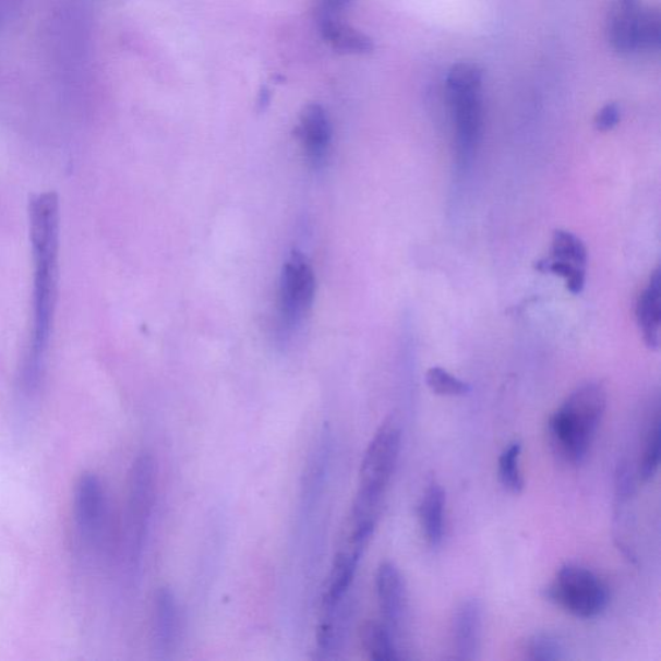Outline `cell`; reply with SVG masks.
Instances as JSON below:
<instances>
[{
    "label": "cell",
    "instance_id": "6da1fadb",
    "mask_svg": "<svg viewBox=\"0 0 661 661\" xmlns=\"http://www.w3.org/2000/svg\"><path fill=\"white\" fill-rule=\"evenodd\" d=\"M31 238L34 259L33 327L29 349L21 372V389L33 398L44 378L58 298L60 202L56 193H41L31 202Z\"/></svg>",
    "mask_w": 661,
    "mask_h": 661
},
{
    "label": "cell",
    "instance_id": "7a4b0ae2",
    "mask_svg": "<svg viewBox=\"0 0 661 661\" xmlns=\"http://www.w3.org/2000/svg\"><path fill=\"white\" fill-rule=\"evenodd\" d=\"M608 406L601 383L576 388L550 420V438L555 455L573 466L586 459Z\"/></svg>",
    "mask_w": 661,
    "mask_h": 661
},
{
    "label": "cell",
    "instance_id": "3957f363",
    "mask_svg": "<svg viewBox=\"0 0 661 661\" xmlns=\"http://www.w3.org/2000/svg\"><path fill=\"white\" fill-rule=\"evenodd\" d=\"M402 433L397 419L390 418L378 428L362 460L351 526L374 527L386 488L396 469Z\"/></svg>",
    "mask_w": 661,
    "mask_h": 661
},
{
    "label": "cell",
    "instance_id": "277c9868",
    "mask_svg": "<svg viewBox=\"0 0 661 661\" xmlns=\"http://www.w3.org/2000/svg\"><path fill=\"white\" fill-rule=\"evenodd\" d=\"M483 72L477 63H456L447 74L446 87L455 125L456 161L467 170L480 144L483 122Z\"/></svg>",
    "mask_w": 661,
    "mask_h": 661
},
{
    "label": "cell",
    "instance_id": "5b68a950",
    "mask_svg": "<svg viewBox=\"0 0 661 661\" xmlns=\"http://www.w3.org/2000/svg\"><path fill=\"white\" fill-rule=\"evenodd\" d=\"M156 491L157 462L151 454L139 455L132 464L127 502V554L132 567L142 560Z\"/></svg>",
    "mask_w": 661,
    "mask_h": 661
},
{
    "label": "cell",
    "instance_id": "8992f818",
    "mask_svg": "<svg viewBox=\"0 0 661 661\" xmlns=\"http://www.w3.org/2000/svg\"><path fill=\"white\" fill-rule=\"evenodd\" d=\"M543 594L545 600L582 618L599 616L609 603V590L599 576L572 564L561 567Z\"/></svg>",
    "mask_w": 661,
    "mask_h": 661
},
{
    "label": "cell",
    "instance_id": "52a82bcc",
    "mask_svg": "<svg viewBox=\"0 0 661 661\" xmlns=\"http://www.w3.org/2000/svg\"><path fill=\"white\" fill-rule=\"evenodd\" d=\"M315 298V276L304 253L293 250L280 274L278 320L285 334L292 333L305 321Z\"/></svg>",
    "mask_w": 661,
    "mask_h": 661
},
{
    "label": "cell",
    "instance_id": "ba28073f",
    "mask_svg": "<svg viewBox=\"0 0 661 661\" xmlns=\"http://www.w3.org/2000/svg\"><path fill=\"white\" fill-rule=\"evenodd\" d=\"M73 509L82 543L95 550L103 543L108 520L107 494L98 476L86 472L76 481Z\"/></svg>",
    "mask_w": 661,
    "mask_h": 661
},
{
    "label": "cell",
    "instance_id": "9c48e42d",
    "mask_svg": "<svg viewBox=\"0 0 661 661\" xmlns=\"http://www.w3.org/2000/svg\"><path fill=\"white\" fill-rule=\"evenodd\" d=\"M298 135L309 165L320 170L326 164L330 139H333V127L326 110L321 105H308L302 110Z\"/></svg>",
    "mask_w": 661,
    "mask_h": 661
},
{
    "label": "cell",
    "instance_id": "30bf717a",
    "mask_svg": "<svg viewBox=\"0 0 661 661\" xmlns=\"http://www.w3.org/2000/svg\"><path fill=\"white\" fill-rule=\"evenodd\" d=\"M645 5L642 0H614L606 17V37L622 55L636 53L637 34Z\"/></svg>",
    "mask_w": 661,
    "mask_h": 661
},
{
    "label": "cell",
    "instance_id": "8fae6325",
    "mask_svg": "<svg viewBox=\"0 0 661 661\" xmlns=\"http://www.w3.org/2000/svg\"><path fill=\"white\" fill-rule=\"evenodd\" d=\"M376 593L384 624L396 636L406 614V587L399 569L390 562H384L377 569Z\"/></svg>",
    "mask_w": 661,
    "mask_h": 661
},
{
    "label": "cell",
    "instance_id": "7c38bea8",
    "mask_svg": "<svg viewBox=\"0 0 661 661\" xmlns=\"http://www.w3.org/2000/svg\"><path fill=\"white\" fill-rule=\"evenodd\" d=\"M483 609L480 600L464 601L454 617V641L457 658L476 660L482 641Z\"/></svg>",
    "mask_w": 661,
    "mask_h": 661
},
{
    "label": "cell",
    "instance_id": "4fadbf2b",
    "mask_svg": "<svg viewBox=\"0 0 661 661\" xmlns=\"http://www.w3.org/2000/svg\"><path fill=\"white\" fill-rule=\"evenodd\" d=\"M316 24L323 39L337 51L364 55L374 51V41L368 35L340 21L339 15L327 11H316Z\"/></svg>",
    "mask_w": 661,
    "mask_h": 661
},
{
    "label": "cell",
    "instance_id": "5bb4252c",
    "mask_svg": "<svg viewBox=\"0 0 661 661\" xmlns=\"http://www.w3.org/2000/svg\"><path fill=\"white\" fill-rule=\"evenodd\" d=\"M154 641L157 650L168 656L178 645L180 633L179 604L172 590L160 588L154 599Z\"/></svg>",
    "mask_w": 661,
    "mask_h": 661
},
{
    "label": "cell",
    "instance_id": "9a60e30c",
    "mask_svg": "<svg viewBox=\"0 0 661 661\" xmlns=\"http://www.w3.org/2000/svg\"><path fill=\"white\" fill-rule=\"evenodd\" d=\"M636 319L646 347L658 350L660 346L661 325V272L652 273L649 285L639 297L636 307Z\"/></svg>",
    "mask_w": 661,
    "mask_h": 661
},
{
    "label": "cell",
    "instance_id": "2e32d148",
    "mask_svg": "<svg viewBox=\"0 0 661 661\" xmlns=\"http://www.w3.org/2000/svg\"><path fill=\"white\" fill-rule=\"evenodd\" d=\"M446 495L441 484L433 481L428 484L419 506L421 527L432 546H438L443 539V517H445Z\"/></svg>",
    "mask_w": 661,
    "mask_h": 661
},
{
    "label": "cell",
    "instance_id": "e0dca14e",
    "mask_svg": "<svg viewBox=\"0 0 661 661\" xmlns=\"http://www.w3.org/2000/svg\"><path fill=\"white\" fill-rule=\"evenodd\" d=\"M551 262L587 269L588 251L579 237L567 230H555L552 239Z\"/></svg>",
    "mask_w": 661,
    "mask_h": 661
},
{
    "label": "cell",
    "instance_id": "ac0fdd59",
    "mask_svg": "<svg viewBox=\"0 0 661 661\" xmlns=\"http://www.w3.org/2000/svg\"><path fill=\"white\" fill-rule=\"evenodd\" d=\"M363 645L372 660H398V650L394 644L392 630L383 623L371 622L363 628Z\"/></svg>",
    "mask_w": 661,
    "mask_h": 661
},
{
    "label": "cell",
    "instance_id": "d6986e66",
    "mask_svg": "<svg viewBox=\"0 0 661 661\" xmlns=\"http://www.w3.org/2000/svg\"><path fill=\"white\" fill-rule=\"evenodd\" d=\"M522 453L520 442H513L506 447L498 459V480L505 490L519 494L524 490L525 481L519 469V457Z\"/></svg>",
    "mask_w": 661,
    "mask_h": 661
},
{
    "label": "cell",
    "instance_id": "ffe728a7",
    "mask_svg": "<svg viewBox=\"0 0 661 661\" xmlns=\"http://www.w3.org/2000/svg\"><path fill=\"white\" fill-rule=\"evenodd\" d=\"M661 46V16L659 10L645 7L639 23L636 53L657 52Z\"/></svg>",
    "mask_w": 661,
    "mask_h": 661
},
{
    "label": "cell",
    "instance_id": "44dd1931",
    "mask_svg": "<svg viewBox=\"0 0 661 661\" xmlns=\"http://www.w3.org/2000/svg\"><path fill=\"white\" fill-rule=\"evenodd\" d=\"M527 658L536 661L564 660L566 647L561 638L552 633H537L527 642Z\"/></svg>",
    "mask_w": 661,
    "mask_h": 661
},
{
    "label": "cell",
    "instance_id": "7402d4cb",
    "mask_svg": "<svg viewBox=\"0 0 661 661\" xmlns=\"http://www.w3.org/2000/svg\"><path fill=\"white\" fill-rule=\"evenodd\" d=\"M426 385L433 393L445 397H462L470 392V385L462 380L449 374L441 368L428 370L425 376Z\"/></svg>",
    "mask_w": 661,
    "mask_h": 661
},
{
    "label": "cell",
    "instance_id": "603a6c76",
    "mask_svg": "<svg viewBox=\"0 0 661 661\" xmlns=\"http://www.w3.org/2000/svg\"><path fill=\"white\" fill-rule=\"evenodd\" d=\"M645 452L641 462V474L644 481H651L657 476L660 466L661 453V424L660 417L657 414L652 421L649 433H647Z\"/></svg>",
    "mask_w": 661,
    "mask_h": 661
},
{
    "label": "cell",
    "instance_id": "cb8c5ba5",
    "mask_svg": "<svg viewBox=\"0 0 661 661\" xmlns=\"http://www.w3.org/2000/svg\"><path fill=\"white\" fill-rule=\"evenodd\" d=\"M618 122H621V108L614 103L604 105L594 119L596 129L600 132L614 130Z\"/></svg>",
    "mask_w": 661,
    "mask_h": 661
},
{
    "label": "cell",
    "instance_id": "d4e9b609",
    "mask_svg": "<svg viewBox=\"0 0 661 661\" xmlns=\"http://www.w3.org/2000/svg\"><path fill=\"white\" fill-rule=\"evenodd\" d=\"M350 2L351 0H321L319 10L336 13V15H339L342 10L347 9Z\"/></svg>",
    "mask_w": 661,
    "mask_h": 661
}]
</instances>
